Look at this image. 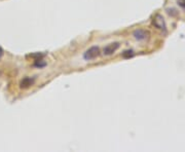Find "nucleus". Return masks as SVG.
Here are the masks:
<instances>
[{"label": "nucleus", "instance_id": "6", "mask_svg": "<svg viewBox=\"0 0 185 152\" xmlns=\"http://www.w3.org/2000/svg\"><path fill=\"white\" fill-rule=\"evenodd\" d=\"M134 56V51L132 49H129V51H124L122 52V56L124 59H130Z\"/></svg>", "mask_w": 185, "mask_h": 152}, {"label": "nucleus", "instance_id": "4", "mask_svg": "<svg viewBox=\"0 0 185 152\" xmlns=\"http://www.w3.org/2000/svg\"><path fill=\"white\" fill-rule=\"evenodd\" d=\"M119 47H120L119 42H112V43L108 44L107 47H105L104 48H103V55L111 56L119 48Z\"/></svg>", "mask_w": 185, "mask_h": 152}, {"label": "nucleus", "instance_id": "8", "mask_svg": "<svg viewBox=\"0 0 185 152\" xmlns=\"http://www.w3.org/2000/svg\"><path fill=\"white\" fill-rule=\"evenodd\" d=\"M2 55H3V51L1 48H0V59H1V56H2Z\"/></svg>", "mask_w": 185, "mask_h": 152}, {"label": "nucleus", "instance_id": "3", "mask_svg": "<svg viewBox=\"0 0 185 152\" xmlns=\"http://www.w3.org/2000/svg\"><path fill=\"white\" fill-rule=\"evenodd\" d=\"M152 24L154 25V26L158 28V29L159 30H163V31H166V22H165V19H163V17L162 15H156L154 17H153V20H152Z\"/></svg>", "mask_w": 185, "mask_h": 152}, {"label": "nucleus", "instance_id": "1", "mask_svg": "<svg viewBox=\"0 0 185 152\" xmlns=\"http://www.w3.org/2000/svg\"><path fill=\"white\" fill-rule=\"evenodd\" d=\"M100 48L98 47H92L91 48H88L87 51L84 52L83 55V58L84 60H87V61H92V60H94L96 58H98L99 56H100Z\"/></svg>", "mask_w": 185, "mask_h": 152}, {"label": "nucleus", "instance_id": "2", "mask_svg": "<svg viewBox=\"0 0 185 152\" xmlns=\"http://www.w3.org/2000/svg\"><path fill=\"white\" fill-rule=\"evenodd\" d=\"M149 32L144 29H137L133 32V36L135 39H137L139 41H144L149 39Z\"/></svg>", "mask_w": 185, "mask_h": 152}, {"label": "nucleus", "instance_id": "5", "mask_svg": "<svg viewBox=\"0 0 185 152\" xmlns=\"http://www.w3.org/2000/svg\"><path fill=\"white\" fill-rule=\"evenodd\" d=\"M34 82H35V79L32 78V77H25V78H23L22 80H21L20 87L26 90V88H29L30 86H33Z\"/></svg>", "mask_w": 185, "mask_h": 152}, {"label": "nucleus", "instance_id": "7", "mask_svg": "<svg viewBox=\"0 0 185 152\" xmlns=\"http://www.w3.org/2000/svg\"><path fill=\"white\" fill-rule=\"evenodd\" d=\"M178 4H179L181 7L185 8V0H178Z\"/></svg>", "mask_w": 185, "mask_h": 152}]
</instances>
